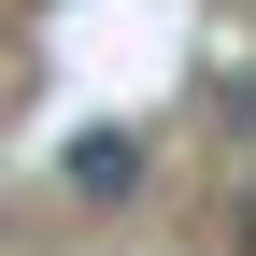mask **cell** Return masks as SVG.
Masks as SVG:
<instances>
[{"label":"cell","mask_w":256,"mask_h":256,"mask_svg":"<svg viewBox=\"0 0 256 256\" xmlns=\"http://www.w3.org/2000/svg\"><path fill=\"white\" fill-rule=\"evenodd\" d=\"M242 256H256V200H242Z\"/></svg>","instance_id":"2"},{"label":"cell","mask_w":256,"mask_h":256,"mask_svg":"<svg viewBox=\"0 0 256 256\" xmlns=\"http://www.w3.org/2000/svg\"><path fill=\"white\" fill-rule=\"evenodd\" d=\"M57 171H72L86 200H128V185H142V142H128V128H86V142L57 156Z\"/></svg>","instance_id":"1"}]
</instances>
